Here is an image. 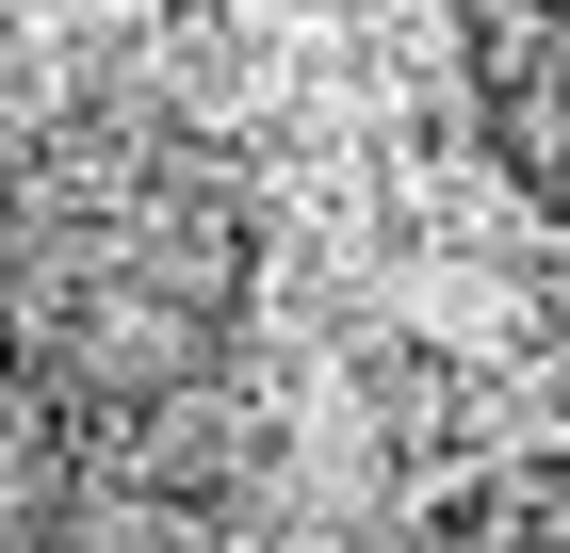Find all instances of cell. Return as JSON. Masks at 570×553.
I'll return each instance as SVG.
<instances>
[{
	"instance_id": "2",
	"label": "cell",
	"mask_w": 570,
	"mask_h": 553,
	"mask_svg": "<svg viewBox=\"0 0 570 553\" xmlns=\"http://www.w3.org/2000/svg\"><path fill=\"white\" fill-rule=\"evenodd\" d=\"M456 98L489 179L538 228H570V0H456Z\"/></svg>"
},
{
	"instance_id": "3",
	"label": "cell",
	"mask_w": 570,
	"mask_h": 553,
	"mask_svg": "<svg viewBox=\"0 0 570 553\" xmlns=\"http://www.w3.org/2000/svg\"><path fill=\"white\" fill-rule=\"evenodd\" d=\"M392 553H570V456H489V472H456Z\"/></svg>"
},
{
	"instance_id": "1",
	"label": "cell",
	"mask_w": 570,
	"mask_h": 553,
	"mask_svg": "<svg viewBox=\"0 0 570 553\" xmlns=\"http://www.w3.org/2000/svg\"><path fill=\"white\" fill-rule=\"evenodd\" d=\"M262 342V179L196 98L98 82L0 147V391L66 456H179Z\"/></svg>"
}]
</instances>
